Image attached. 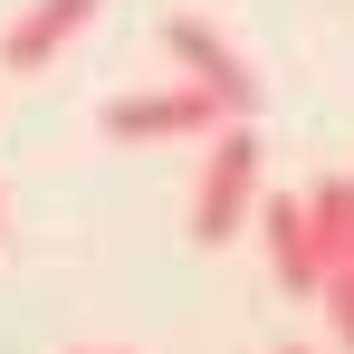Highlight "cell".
<instances>
[{
    "instance_id": "5b68a950",
    "label": "cell",
    "mask_w": 354,
    "mask_h": 354,
    "mask_svg": "<svg viewBox=\"0 0 354 354\" xmlns=\"http://www.w3.org/2000/svg\"><path fill=\"white\" fill-rule=\"evenodd\" d=\"M259 239H268V278H278L288 297H316V288H326V249H316L306 192H259Z\"/></svg>"
},
{
    "instance_id": "3957f363",
    "label": "cell",
    "mask_w": 354,
    "mask_h": 354,
    "mask_svg": "<svg viewBox=\"0 0 354 354\" xmlns=\"http://www.w3.org/2000/svg\"><path fill=\"white\" fill-rule=\"evenodd\" d=\"M163 48H173L182 86H201V96H211L230 124H249V106H259V77H249V58H239V48L211 29V19H173V29H163Z\"/></svg>"
},
{
    "instance_id": "52a82bcc",
    "label": "cell",
    "mask_w": 354,
    "mask_h": 354,
    "mask_svg": "<svg viewBox=\"0 0 354 354\" xmlns=\"http://www.w3.org/2000/svg\"><path fill=\"white\" fill-rule=\"evenodd\" d=\"M77 354H124V345H77Z\"/></svg>"
},
{
    "instance_id": "ba28073f",
    "label": "cell",
    "mask_w": 354,
    "mask_h": 354,
    "mask_svg": "<svg viewBox=\"0 0 354 354\" xmlns=\"http://www.w3.org/2000/svg\"><path fill=\"white\" fill-rule=\"evenodd\" d=\"M0 239H10V211H0Z\"/></svg>"
},
{
    "instance_id": "6da1fadb",
    "label": "cell",
    "mask_w": 354,
    "mask_h": 354,
    "mask_svg": "<svg viewBox=\"0 0 354 354\" xmlns=\"http://www.w3.org/2000/svg\"><path fill=\"white\" fill-rule=\"evenodd\" d=\"M249 221H259V134L221 124L211 153H201V182H192V239L201 249H230Z\"/></svg>"
},
{
    "instance_id": "8992f818",
    "label": "cell",
    "mask_w": 354,
    "mask_h": 354,
    "mask_svg": "<svg viewBox=\"0 0 354 354\" xmlns=\"http://www.w3.org/2000/svg\"><path fill=\"white\" fill-rule=\"evenodd\" d=\"M96 10H106V0H29V10L0 29V67H10V77H39V67L96 19Z\"/></svg>"
},
{
    "instance_id": "9c48e42d",
    "label": "cell",
    "mask_w": 354,
    "mask_h": 354,
    "mask_svg": "<svg viewBox=\"0 0 354 354\" xmlns=\"http://www.w3.org/2000/svg\"><path fill=\"white\" fill-rule=\"evenodd\" d=\"M278 354H306V345H278Z\"/></svg>"
},
{
    "instance_id": "277c9868",
    "label": "cell",
    "mask_w": 354,
    "mask_h": 354,
    "mask_svg": "<svg viewBox=\"0 0 354 354\" xmlns=\"http://www.w3.org/2000/svg\"><path fill=\"white\" fill-rule=\"evenodd\" d=\"M221 106L201 86H134L106 106V144H182V134H221Z\"/></svg>"
},
{
    "instance_id": "7a4b0ae2",
    "label": "cell",
    "mask_w": 354,
    "mask_h": 354,
    "mask_svg": "<svg viewBox=\"0 0 354 354\" xmlns=\"http://www.w3.org/2000/svg\"><path fill=\"white\" fill-rule=\"evenodd\" d=\"M306 211H316V249H326V288H316V306H326V326H335V354H354V173L316 182Z\"/></svg>"
}]
</instances>
